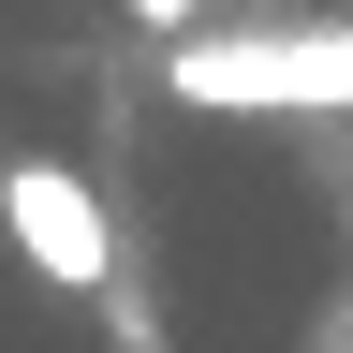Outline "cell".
<instances>
[{
  "mask_svg": "<svg viewBox=\"0 0 353 353\" xmlns=\"http://www.w3.org/2000/svg\"><path fill=\"white\" fill-rule=\"evenodd\" d=\"M162 88L206 118H353V15L339 30H192Z\"/></svg>",
  "mask_w": 353,
  "mask_h": 353,
  "instance_id": "1",
  "label": "cell"
},
{
  "mask_svg": "<svg viewBox=\"0 0 353 353\" xmlns=\"http://www.w3.org/2000/svg\"><path fill=\"white\" fill-rule=\"evenodd\" d=\"M0 236L30 250V280L59 294H118V221L74 162H0Z\"/></svg>",
  "mask_w": 353,
  "mask_h": 353,
  "instance_id": "2",
  "label": "cell"
}]
</instances>
